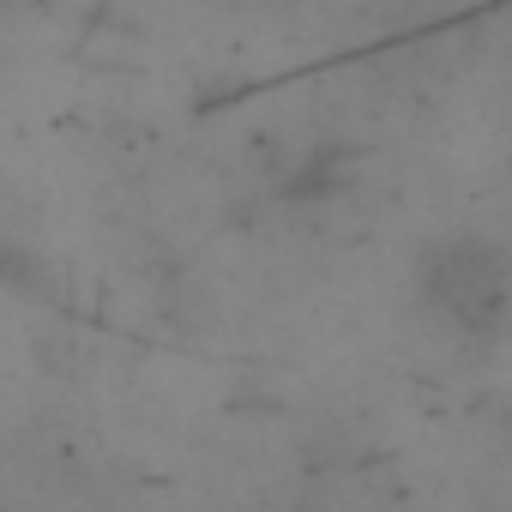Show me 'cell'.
<instances>
[{
    "label": "cell",
    "instance_id": "6da1fadb",
    "mask_svg": "<svg viewBox=\"0 0 512 512\" xmlns=\"http://www.w3.org/2000/svg\"><path fill=\"white\" fill-rule=\"evenodd\" d=\"M416 290L428 302V314H440L446 326L488 338L512 302V272H506V253L482 235H440L422 247L416 260Z\"/></svg>",
    "mask_w": 512,
    "mask_h": 512
}]
</instances>
